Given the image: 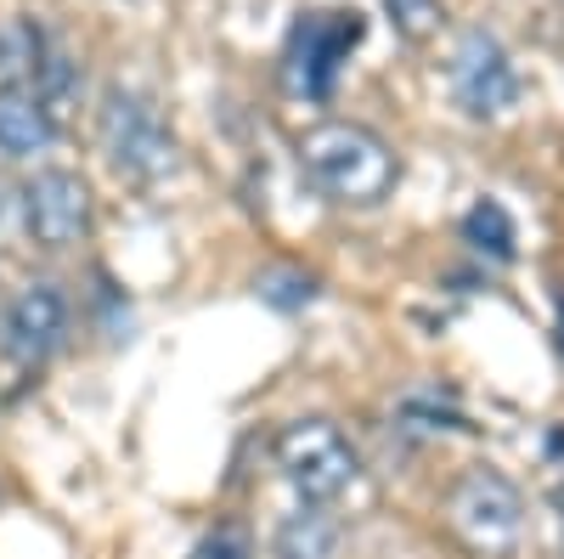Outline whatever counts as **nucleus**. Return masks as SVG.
<instances>
[{"label": "nucleus", "mask_w": 564, "mask_h": 559, "mask_svg": "<svg viewBox=\"0 0 564 559\" xmlns=\"http://www.w3.org/2000/svg\"><path fill=\"white\" fill-rule=\"evenodd\" d=\"M18 209H23V226H29V238L40 249H74L90 232V215H97L90 186H85L79 170H40L23 186Z\"/></svg>", "instance_id": "obj_6"}, {"label": "nucleus", "mask_w": 564, "mask_h": 559, "mask_svg": "<svg viewBox=\"0 0 564 559\" xmlns=\"http://www.w3.org/2000/svg\"><path fill=\"white\" fill-rule=\"evenodd\" d=\"M300 164L305 175L339 204H384L395 186V153L379 130L327 119L300 136Z\"/></svg>", "instance_id": "obj_1"}, {"label": "nucleus", "mask_w": 564, "mask_h": 559, "mask_svg": "<svg viewBox=\"0 0 564 559\" xmlns=\"http://www.w3.org/2000/svg\"><path fill=\"white\" fill-rule=\"evenodd\" d=\"M52 136H57V119L34 97V85H0V153L7 159L45 153Z\"/></svg>", "instance_id": "obj_9"}, {"label": "nucleus", "mask_w": 564, "mask_h": 559, "mask_svg": "<svg viewBox=\"0 0 564 559\" xmlns=\"http://www.w3.org/2000/svg\"><path fill=\"white\" fill-rule=\"evenodd\" d=\"M97 136H102V153L108 164L135 181V186H153L175 170V136L159 114L153 97H141L130 85H108L102 90V108H97Z\"/></svg>", "instance_id": "obj_2"}, {"label": "nucleus", "mask_w": 564, "mask_h": 559, "mask_svg": "<svg viewBox=\"0 0 564 559\" xmlns=\"http://www.w3.org/2000/svg\"><path fill=\"white\" fill-rule=\"evenodd\" d=\"M68 334V305L52 283H29L7 316H0V351H7L18 367H40Z\"/></svg>", "instance_id": "obj_8"}, {"label": "nucleus", "mask_w": 564, "mask_h": 559, "mask_svg": "<svg viewBox=\"0 0 564 559\" xmlns=\"http://www.w3.org/2000/svg\"><path fill=\"white\" fill-rule=\"evenodd\" d=\"M558 520H564V486H558Z\"/></svg>", "instance_id": "obj_15"}, {"label": "nucleus", "mask_w": 564, "mask_h": 559, "mask_svg": "<svg viewBox=\"0 0 564 559\" xmlns=\"http://www.w3.org/2000/svg\"><path fill=\"white\" fill-rule=\"evenodd\" d=\"M186 559H254V542H249V531H238V526H215Z\"/></svg>", "instance_id": "obj_13"}, {"label": "nucleus", "mask_w": 564, "mask_h": 559, "mask_svg": "<svg viewBox=\"0 0 564 559\" xmlns=\"http://www.w3.org/2000/svg\"><path fill=\"white\" fill-rule=\"evenodd\" d=\"M446 515H452V531L468 548L508 553L513 542H520L525 503H520V492H513V481H502L497 470H468L446 497Z\"/></svg>", "instance_id": "obj_5"}, {"label": "nucleus", "mask_w": 564, "mask_h": 559, "mask_svg": "<svg viewBox=\"0 0 564 559\" xmlns=\"http://www.w3.org/2000/svg\"><path fill=\"white\" fill-rule=\"evenodd\" d=\"M384 12H390L395 34H406L412 45H423V40H435V34H441V23H446V12H441V0H384Z\"/></svg>", "instance_id": "obj_12"}, {"label": "nucleus", "mask_w": 564, "mask_h": 559, "mask_svg": "<svg viewBox=\"0 0 564 559\" xmlns=\"http://www.w3.org/2000/svg\"><path fill=\"white\" fill-rule=\"evenodd\" d=\"M361 34H367V18L350 7L300 12V23L289 29V45H282V79H289L294 97H305V103L334 97V79L361 45Z\"/></svg>", "instance_id": "obj_3"}, {"label": "nucleus", "mask_w": 564, "mask_h": 559, "mask_svg": "<svg viewBox=\"0 0 564 559\" xmlns=\"http://www.w3.org/2000/svg\"><path fill=\"white\" fill-rule=\"evenodd\" d=\"M7 209H12V198H7V186H0V232H7Z\"/></svg>", "instance_id": "obj_14"}, {"label": "nucleus", "mask_w": 564, "mask_h": 559, "mask_svg": "<svg viewBox=\"0 0 564 559\" xmlns=\"http://www.w3.org/2000/svg\"><path fill=\"white\" fill-rule=\"evenodd\" d=\"M452 97L463 114L475 119H497L520 103V74H513L502 40L486 29H468L452 52Z\"/></svg>", "instance_id": "obj_7"}, {"label": "nucleus", "mask_w": 564, "mask_h": 559, "mask_svg": "<svg viewBox=\"0 0 564 559\" xmlns=\"http://www.w3.org/2000/svg\"><path fill=\"white\" fill-rule=\"evenodd\" d=\"M463 238L475 249H486V255H497V260H508L513 255V221H508V209L497 198H480L475 209L463 215Z\"/></svg>", "instance_id": "obj_11"}, {"label": "nucleus", "mask_w": 564, "mask_h": 559, "mask_svg": "<svg viewBox=\"0 0 564 559\" xmlns=\"http://www.w3.org/2000/svg\"><path fill=\"white\" fill-rule=\"evenodd\" d=\"M276 470L305 503H334L356 481V447L327 418H294L276 436Z\"/></svg>", "instance_id": "obj_4"}, {"label": "nucleus", "mask_w": 564, "mask_h": 559, "mask_svg": "<svg viewBox=\"0 0 564 559\" xmlns=\"http://www.w3.org/2000/svg\"><path fill=\"white\" fill-rule=\"evenodd\" d=\"M334 520H322V515H294V520H282L276 531V553L282 559H334Z\"/></svg>", "instance_id": "obj_10"}]
</instances>
